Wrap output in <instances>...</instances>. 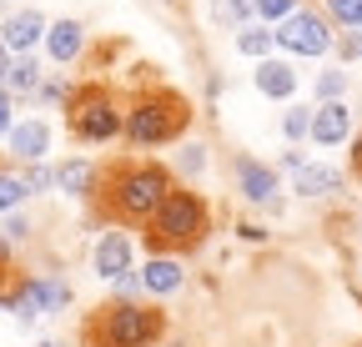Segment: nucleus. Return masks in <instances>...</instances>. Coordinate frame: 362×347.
Returning <instances> with one entry per match:
<instances>
[{"mask_svg": "<svg viewBox=\"0 0 362 347\" xmlns=\"http://www.w3.org/2000/svg\"><path fill=\"white\" fill-rule=\"evenodd\" d=\"M176 192L171 171L161 161H126L116 156L106 171H96L90 182V211L101 222H116V227H141L156 216V206Z\"/></svg>", "mask_w": 362, "mask_h": 347, "instance_id": "obj_1", "label": "nucleus"}, {"mask_svg": "<svg viewBox=\"0 0 362 347\" xmlns=\"http://www.w3.org/2000/svg\"><path fill=\"white\" fill-rule=\"evenodd\" d=\"M187 126H192V106L176 91H166V86H141L121 111V131L136 146H166V141H176L187 131Z\"/></svg>", "mask_w": 362, "mask_h": 347, "instance_id": "obj_2", "label": "nucleus"}, {"mask_svg": "<svg viewBox=\"0 0 362 347\" xmlns=\"http://www.w3.org/2000/svg\"><path fill=\"white\" fill-rule=\"evenodd\" d=\"M166 332V312L136 307V302H106V307L86 312L81 322V347H151Z\"/></svg>", "mask_w": 362, "mask_h": 347, "instance_id": "obj_3", "label": "nucleus"}, {"mask_svg": "<svg viewBox=\"0 0 362 347\" xmlns=\"http://www.w3.org/2000/svg\"><path fill=\"white\" fill-rule=\"evenodd\" d=\"M206 232H211V211H206V201H202L197 192H181V187L156 206V216L146 222L151 252H187V247H197Z\"/></svg>", "mask_w": 362, "mask_h": 347, "instance_id": "obj_4", "label": "nucleus"}, {"mask_svg": "<svg viewBox=\"0 0 362 347\" xmlns=\"http://www.w3.org/2000/svg\"><path fill=\"white\" fill-rule=\"evenodd\" d=\"M66 121H71L76 141H111L121 131V111H116V101H111V91L101 81L81 86V91L66 101Z\"/></svg>", "mask_w": 362, "mask_h": 347, "instance_id": "obj_5", "label": "nucleus"}, {"mask_svg": "<svg viewBox=\"0 0 362 347\" xmlns=\"http://www.w3.org/2000/svg\"><path fill=\"white\" fill-rule=\"evenodd\" d=\"M272 40L287 46V51H297V56H322L332 46V30L317 20V16H287L277 30H272Z\"/></svg>", "mask_w": 362, "mask_h": 347, "instance_id": "obj_6", "label": "nucleus"}, {"mask_svg": "<svg viewBox=\"0 0 362 347\" xmlns=\"http://www.w3.org/2000/svg\"><path fill=\"white\" fill-rule=\"evenodd\" d=\"M40 35H45V16L40 11H16V16H6V25H0V46L6 51H30Z\"/></svg>", "mask_w": 362, "mask_h": 347, "instance_id": "obj_7", "label": "nucleus"}, {"mask_svg": "<svg viewBox=\"0 0 362 347\" xmlns=\"http://www.w3.org/2000/svg\"><path fill=\"white\" fill-rule=\"evenodd\" d=\"M126 267H131V237L126 232H106L101 247H96V272L116 282V277H126Z\"/></svg>", "mask_w": 362, "mask_h": 347, "instance_id": "obj_8", "label": "nucleus"}, {"mask_svg": "<svg viewBox=\"0 0 362 347\" xmlns=\"http://www.w3.org/2000/svg\"><path fill=\"white\" fill-rule=\"evenodd\" d=\"M347 131H352V116H347V106H342V101H327L322 111L312 116V136L322 141V146H337Z\"/></svg>", "mask_w": 362, "mask_h": 347, "instance_id": "obj_9", "label": "nucleus"}, {"mask_svg": "<svg viewBox=\"0 0 362 347\" xmlns=\"http://www.w3.org/2000/svg\"><path fill=\"white\" fill-rule=\"evenodd\" d=\"M45 146H51V126L45 121H25V126H11V151L21 161H40Z\"/></svg>", "mask_w": 362, "mask_h": 347, "instance_id": "obj_10", "label": "nucleus"}, {"mask_svg": "<svg viewBox=\"0 0 362 347\" xmlns=\"http://www.w3.org/2000/svg\"><path fill=\"white\" fill-rule=\"evenodd\" d=\"M257 91H262V96H277V101L292 96V91H297V71L282 66V61H262V66H257Z\"/></svg>", "mask_w": 362, "mask_h": 347, "instance_id": "obj_11", "label": "nucleus"}, {"mask_svg": "<svg viewBox=\"0 0 362 347\" xmlns=\"http://www.w3.org/2000/svg\"><path fill=\"white\" fill-rule=\"evenodd\" d=\"M81 40H86V30H81L76 20H56V25H45V46H51V56H56V61H76Z\"/></svg>", "mask_w": 362, "mask_h": 347, "instance_id": "obj_12", "label": "nucleus"}, {"mask_svg": "<svg viewBox=\"0 0 362 347\" xmlns=\"http://www.w3.org/2000/svg\"><path fill=\"white\" fill-rule=\"evenodd\" d=\"M342 187V171L337 166H302L297 171V192L302 196H327V192H337Z\"/></svg>", "mask_w": 362, "mask_h": 347, "instance_id": "obj_13", "label": "nucleus"}, {"mask_svg": "<svg viewBox=\"0 0 362 347\" xmlns=\"http://www.w3.org/2000/svg\"><path fill=\"white\" fill-rule=\"evenodd\" d=\"M141 287H146V292H156V297H166V292H176V287H181V267L171 262V257H156V262L141 272Z\"/></svg>", "mask_w": 362, "mask_h": 347, "instance_id": "obj_14", "label": "nucleus"}, {"mask_svg": "<svg viewBox=\"0 0 362 347\" xmlns=\"http://www.w3.org/2000/svg\"><path fill=\"white\" fill-rule=\"evenodd\" d=\"M242 192L252 201H267L272 192H277V177H272L267 166H257V161H242Z\"/></svg>", "mask_w": 362, "mask_h": 347, "instance_id": "obj_15", "label": "nucleus"}, {"mask_svg": "<svg viewBox=\"0 0 362 347\" xmlns=\"http://www.w3.org/2000/svg\"><path fill=\"white\" fill-rule=\"evenodd\" d=\"M56 182H61L71 196H86V192H90V182H96V171H90L86 161H66V166L56 171Z\"/></svg>", "mask_w": 362, "mask_h": 347, "instance_id": "obj_16", "label": "nucleus"}, {"mask_svg": "<svg viewBox=\"0 0 362 347\" xmlns=\"http://www.w3.org/2000/svg\"><path fill=\"white\" fill-rule=\"evenodd\" d=\"M21 267H16V257H11V247H6V237H0V302H6V297H16L21 292Z\"/></svg>", "mask_w": 362, "mask_h": 347, "instance_id": "obj_17", "label": "nucleus"}, {"mask_svg": "<svg viewBox=\"0 0 362 347\" xmlns=\"http://www.w3.org/2000/svg\"><path fill=\"white\" fill-rule=\"evenodd\" d=\"M247 16H252V0H216V6H211L216 25H242L247 30Z\"/></svg>", "mask_w": 362, "mask_h": 347, "instance_id": "obj_18", "label": "nucleus"}, {"mask_svg": "<svg viewBox=\"0 0 362 347\" xmlns=\"http://www.w3.org/2000/svg\"><path fill=\"white\" fill-rule=\"evenodd\" d=\"M6 86L11 91H40V66L25 56V61H16L11 66V76H6Z\"/></svg>", "mask_w": 362, "mask_h": 347, "instance_id": "obj_19", "label": "nucleus"}, {"mask_svg": "<svg viewBox=\"0 0 362 347\" xmlns=\"http://www.w3.org/2000/svg\"><path fill=\"white\" fill-rule=\"evenodd\" d=\"M30 192H25V182L21 177H11V171H0V211H11V206H21Z\"/></svg>", "mask_w": 362, "mask_h": 347, "instance_id": "obj_20", "label": "nucleus"}, {"mask_svg": "<svg viewBox=\"0 0 362 347\" xmlns=\"http://www.w3.org/2000/svg\"><path fill=\"white\" fill-rule=\"evenodd\" d=\"M252 11L267 20H287V16H297V0H252Z\"/></svg>", "mask_w": 362, "mask_h": 347, "instance_id": "obj_21", "label": "nucleus"}, {"mask_svg": "<svg viewBox=\"0 0 362 347\" xmlns=\"http://www.w3.org/2000/svg\"><path fill=\"white\" fill-rule=\"evenodd\" d=\"M327 11H332L342 25H362V0H327Z\"/></svg>", "mask_w": 362, "mask_h": 347, "instance_id": "obj_22", "label": "nucleus"}, {"mask_svg": "<svg viewBox=\"0 0 362 347\" xmlns=\"http://www.w3.org/2000/svg\"><path fill=\"white\" fill-rule=\"evenodd\" d=\"M237 46H242L247 56H262V51L272 46V35H267V30H242V35H237Z\"/></svg>", "mask_w": 362, "mask_h": 347, "instance_id": "obj_23", "label": "nucleus"}, {"mask_svg": "<svg viewBox=\"0 0 362 347\" xmlns=\"http://www.w3.org/2000/svg\"><path fill=\"white\" fill-rule=\"evenodd\" d=\"M282 131H287V136H302V131H312V116H307L302 106H292V111L282 116Z\"/></svg>", "mask_w": 362, "mask_h": 347, "instance_id": "obj_24", "label": "nucleus"}, {"mask_svg": "<svg viewBox=\"0 0 362 347\" xmlns=\"http://www.w3.org/2000/svg\"><path fill=\"white\" fill-rule=\"evenodd\" d=\"M21 182H25V192H45V187L56 182V171H51V166H30V171H25Z\"/></svg>", "mask_w": 362, "mask_h": 347, "instance_id": "obj_25", "label": "nucleus"}, {"mask_svg": "<svg viewBox=\"0 0 362 347\" xmlns=\"http://www.w3.org/2000/svg\"><path fill=\"white\" fill-rule=\"evenodd\" d=\"M317 91H322L327 101H337V96H342V71H322V81H317Z\"/></svg>", "mask_w": 362, "mask_h": 347, "instance_id": "obj_26", "label": "nucleus"}, {"mask_svg": "<svg viewBox=\"0 0 362 347\" xmlns=\"http://www.w3.org/2000/svg\"><path fill=\"white\" fill-rule=\"evenodd\" d=\"M6 131H11V96L0 91V136H6Z\"/></svg>", "mask_w": 362, "mask_h": 347, "instance_id": "obj_27", "label": "nucleus"}, {"mask_svg": "<svg viewBox=\"0 0 362 347\" xmlns=\"http://www.w3.org/2000/svg\"><path fill=\"white\" fill-rule=\"evenodd\" d=\"M6 232H11V237H25V232H30V222H21V216H11V222H6Z\"/></svg>", "mask_w": 362, "mask_h": 347, "instance_id": "obj_28", "label": "nucleus"}, {"mask_svg": "<svg viewBox=\"0 0 362 347\" xmlns=\"http://www.w3.org/2000/svg\"><path fill=\"white\" fill-rule=\"evenodd\" d=\"M342 56H362V30H357V35L347 40V46H342Z\"/></svg>", "mask_w": 362, "mask_h": 347, "instance_id": "obj_29", "label": "nucleus"}, {"mask_svg": "<svg viewBox=\"0 0 362 347\" xmlns=\"http://www.w3.org/2000/svg\"><path fill=\"white\" fill-rule=\"evenodd\" d=\"M6 76H11V51L0 46V81H6Z\"/></svg>", "mask_w": 362, "mask_h": 347, "instance_id": "obj_30", "label": "nucleus"}, {"mask_svg": "<svg viewBox=\"0 0 362 347\" xmlns=\"http://www.w3.org/2000/svg\"><path fill=\"white\" fill-rule=\"evenodd\" d=\"M352 166L362 171V136H357V151H352Z\"/></svg>", "mask_w": 362, "mask_h": 347, "instance_id": "obj_31", "label": "nucleus"}, {"mask_svg": "<svg viewBox=\"0 0 362 347\" xmlns=\"http://www.w3.org/2000/svg\"><path fill=\"white\" fill-rule=\"evenodd\" d=\"M35 347H56V342H35Z\"/></svg>", "mask_w": 362, "mask_h": 347, "instance_id": "obj_32", "label": "nucleus"}]
</instances>
